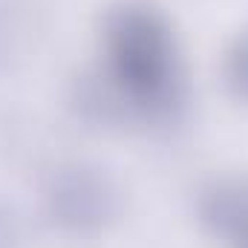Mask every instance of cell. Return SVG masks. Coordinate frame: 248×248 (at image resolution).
<instances>
[{
    "label": "cell",
    "instance_id": "obj_4",
    "mask_svg": "<svg viewBox=\"0 0 248 248\" xmlns=\"http://www.w3.org/2000/svg\"><path fill=\"white\" fill-rule=\"evenodd\" d=\"M222 81L234 98L248 104V29L231 38L222 55Z\"/></svg>",
    "mask_w": 248,
    "mask_h": 248
},
{
    "label": "cell",
    "instance_id": "obj_5",
    "mask_svg": "<svg viewBox=\"0 0 248 248\" xmlns=\"http://www.w3.org/2000/svg\"><path fill=\"white\" fill-rule=\"evenodd\" d=\"M6 240H9V228H6V219H3V214H0V248L6 246Z\"/></svg>",
    "mask_w": 248,
    "mask_h": 248
},
{
    "label": "cell",
    "instance_id": "obj_2",
    "mask_svg": "<svg viewBox=\"0 0 248 248\" xmlns=\"http://www.w3.org/2000/svg\"><path fill=\"white\" fill-rule=\"evenodd\" d=\"M46 219L66 234H98L122 214L116 179L93 162H63L41 187Z\"/></svg>",
    "mask_w": 248,
    "mask_h": 248
},
{
    "label": "cell",
    "instance_id": "obj_3",
    "mask_svg": "<svg viewBox=\"0 0 248 248\" xmlns=\"http://www.w3.org/2000/svg\"><path fill=\"white\" fill-rule=\"evenodd\" d=\"M199 222L205 231L225 243L228 248H248V185L222 179L202 187L199 202Z\"/></svg>",
    "mask_w": 248,
    "mask_h": 248
},
{
    "label": "cell",
    "instance_id": "obj_1",
    "mask_svg": "<svg viewBox=\"0 0 248 248\" xmlns=\"http://www.w3.org/2000/svg\"><path fill=\"white\" fill-rule=\"evenodd\" d=\"M104 58L124 98L165 116L182 98V72L168 20L144 3H124L104 20Z\"/></svg>",
    "mask_w": 248,
    "mask_h": 248
}]
</instances>
